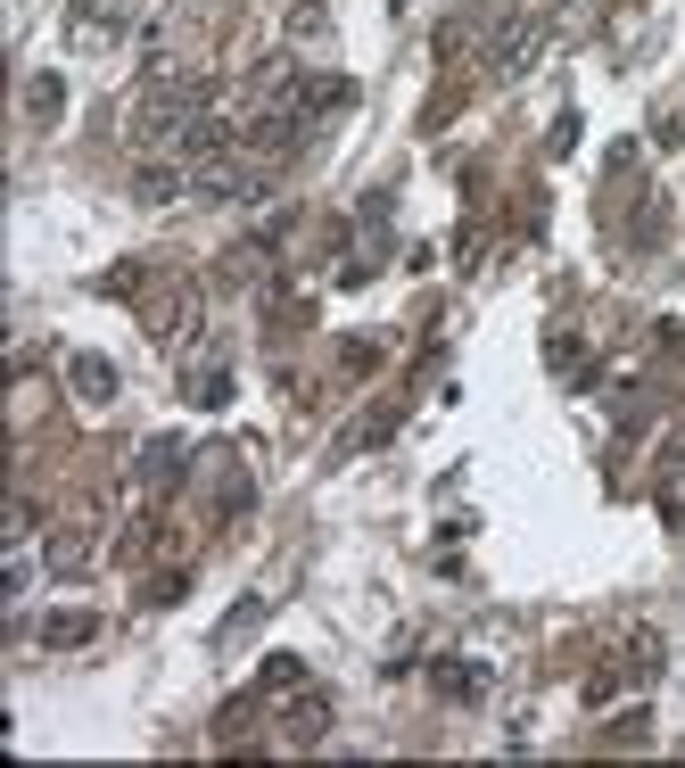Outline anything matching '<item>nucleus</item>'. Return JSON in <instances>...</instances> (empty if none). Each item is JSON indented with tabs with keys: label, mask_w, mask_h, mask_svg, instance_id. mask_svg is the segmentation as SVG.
<instances>
[{
	"label": "nucleus",
	"mask_w": 685,
	"mask_h": 768,
	"mask_svg": "<svg viewBox=\"0 0 685 768\" xmlns=\"http://www.w3.org/2000/svg\"><path fill=\"white\" fill-rule=\"evenodd\" d=\"M438 694H454V702H480V694H487V670H471V661H446V670H438Z\"/></svg>",
	"instance_id": "nucleus-6"
},
{
	"label": "nucleus",
	"mask_w": 685,
	"mask_h": 768,
	"mask_svg": "<svg viewBox=\"0 0 685 768\" xmlns=\"http://www.w3.org/2000/svg\"><path fill=\"white\" fill-rule=\"evenodd\" d=\"M322 728H331V702L322 694H297L290 702V744H322Z\"/></svg>",
	"instance_id": "nucleus-3"
},
{
	"label": "nucleus",
	"mask_w": 685,
	"mask_h": 768,
	"mask_svg": "<svg viewBox=\"0 0 685 768\" xmlns=\"http://www.w3.org/2000/svg\"><path fill=\"white\" fill-rule=\"evenodd\" d=\"M92 637H99L92 612H50L42 619V645H58V653H67V645H92Z\"/></svg>",
	"instance_id": "nucleus-4"
},
{
	"label": "nucleus",
	"mask_w": 685,
	"mask_h": 768,
	"mask_svg": "<svg viewBox=\"0 0 685 768\" xmlns=\"http://www.w3.org/2000/svg\"><path fill=\"white\" fill-rule=\"evenodd\" d=\"M257 619H264V595H248V603H240V612H232V619H223V628H215V637H223V645H232V637H248V628H257Z\"/></svg>",
	"instance_id": "nucleus-11"
},
{
	"label": "nucleus",
	"mask_w": 685,
	"mask_h": 768,
	"mask_svg": "<svg viewBox=\"0 0 685 768\" xmlns=\"http://www.w3.org/2000/svg\"><path fill=\"white\" fill-rule=\"evenodd\" d=\"M529 58H538V34H512V42H504V50H496V75H520Z\"/></svg>",
	"instance_id": "nucleus-8"
},
{
	"label": "nucleus",
	"mask_w": 685,
	"mask_h": 768,
	"mask_svg": "<svg viewBox=\"0 0 685 768\" xmlns=\"http://www.w3.org/2000/svg\"><path fill=\"white\" fill-rule=\"evenodd\" d=\"M25 108H34V116H58V108H67V83H58V75H34V83H25Z\"/></svg>",
	"instance_id": "nucleus-7"
},
{
	"label": "nucleus",
	"mask_w": 685,
	"mask_h": 768,
	"mask_svg": "<svg viewBox=\"0 0 685 768\" xmlns=\"http://www.w3.org/2000/svg\"><path fill=\"white\" fill-rule=\"evenodd\" d=\"M264 686H273V694L306 686V661H297V653H273V670H264Z\"/></svg>",
	"instance_id": "nucleus-10"
},
{
	"label": "nucleus",
	"mask_w": 685,
	"mask_h": 768,
	"mask_svg": "<svg viewBox=\"0 0 685 768\" xmlns=\"http://www.w3.org/2000/svg\"><path fill=\"white\" fill-rule=\"evenodd\" d=\"M141 480L149 487H174V480H182V447H174V438H149V447H141Z\"/></svg>",
	"instance_id": "nucleus-5"
},
{
	"label": "nucleus",
	"mask_w": 685,
	"mask_h": 768,
	"mask_svg": "<svg viewBox=\"0 0 685 768\" xmlns=\"http://www.w3.org/2000/svg\"><path fill=\"white\" fill-rule=\"evenodd\" d=\"M223 397H232V380H223V364H215V373H190V405H223Z\"/></svg>",
	"instance_id": "nucleus-9"
},
{
	"label": "nucleus",
	"mask_w": 685,
	"mask_h": 768,
	"mask_svg": "<svg viewBox=\"0 0 685 768\" xmlns=\"http://www.w3.org/2000/svg\"><path fill=\"white\" fill-rule=\"evenodd\" d=\"M67 380L83 389V405H108V397H116V364H108V356H74Z\"/></svg>",
	"instance_id": "nucleus-1"
},
{
	"label": "nucleus",
	"mask_w": 685,
	"mask_h": 768,
	"mask_svg": "<svg viewBox=\"0 0 685 768\" xmlns=\"http://www.w3.org/2000/svg\"><path fill=\"white\" fill-rule=\"evenodd\" d=\"M132 190H141L149 206H174V199H182V166H166V157H149V166L132 174Z\"/></svg>",
	"instance_id": "nucleus-2"
}]
</instances>
